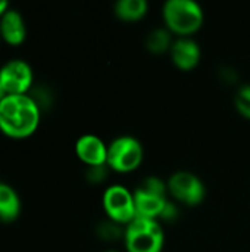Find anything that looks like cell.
<instances>
[{"label": "cell", "mask_w": 250, "mask_h": 252, "mask_svg": "<svg viewBox=\"0 0 250 252\" xmlns=\"http://www.w3.org/2000/svg\"><path fill=\"white\" fill-rule=\"evenodd\" d=\"M41 111L29 94H7L0 102V131L12 139L31 136L40 124Z\"/></svg>", "instance_id": "obj_1"}, {"label": "cell", "mask_w": 250, "mask_h": 252, "mask_svg": "<svg viewBox=\"0 0 250 252\" xmlns=\"http://www.w3.org/2000/svg\"><path fill=\"white\" fill-rule=\"evenodd\" d=\"M162 16L171 32L190 35L203 25L205 12L196 0H167L162 6Z\"/></svg>", "instance_id": "obj_2"}, {"label": "cell", "mask_w": 250, "mask_h": 252, "mask_svg": "<svg viewBox=\"0 0 250 252\" xmlns=\"http://www.w3.org/2000/svg\"><path fill=\"white\" fill-rule=\"evenodd\" d=\"M124 244L127 252H161L165 232L159 220L136 217L125 226Z\"/></svg>", "instance_id": "obj_3"}, {"label": "cell", "mask_w": 250, "mask_h": 252, "mask_svg": "<svg viewBox=\"0 0 250 252\" xmlns=\"http://www.w3.org/2000/svg\"><path fill=\"white\" fill-rule=\"evenodd\" d=\"M167 183L158 176H149L133 190L137 217L161 219L168 204Z\"/></svg>", "instance_id": "obj_4"}, {"label": "cell", "mask_w": 250, "mask_h": 252, "mask_svg": "<svg viewBox=\"0 0 250 252\" xmlns=\"http://www.w3.org/2000/svg\"><path fill=\"white\" fill-rule=\"evenodd\" d=\"M144 158L141 142L131 136L122 134L112 139L108 145V167L118 173H130L136 170Z\"/></svg>", "instance_id": "obj_5"}, {"label": "cell", "mask_w": 250, "mask_h": 252, "mask_svg": "<svg viewBox=\"0 0 250 252\" xmlns=\"http://www.w3.org/2000/svg\"><path fill=\"white\" fill-rule=\"evenodd\" d=\"M102 204L108 219L116 223L127 226L131 220L137 217L133 190H130L124 185L115 183L108 186V189L103 192Z\"/></svg>", "instance_id": "obj_6"}, {"label": "cell", "mask_w": 250, "mask_h": 252, "mask_svg": "<svg viewBox=\"0 0 250 252\" xmlns=\"http://www.w3.org/2000/svg\"><path fill=\"white\" fill-rule=\"evenodd\" d=\"M167 188L177 201L187 205H199L206 196V186L203 180L187 170L172 173L167 180Z\"/></svg>", "instance_id": "obj_7"}, {"label": "cell", "mask_w": 250, "mask_h": 252, "mask_svg": "<svg viewBox=\"0 0 250 252\" xmlns=\"http://www.w3.org/2000/svg\"><path fill=\"white\" fill-rule=\"evenodd\" d=\"M0 81L6 94H28L32 89L34 72L24 59H10L0 66Z\"/></svg>", "instance_id": "obj_8"}, {"label": "cell", "mask_w": 250, "mask_h": 252, "mask_svg": "<svg viewBox=\"0 0 250 252\" xmlns=\"http://www.w3.org/2000/svg\"><path fill=\"white\" fill-rule=\"evenodd\" d=\"M169 55L177 68L189 71V69H193L200 62L202 50H200L199 43L193 37L178 35L172 41Z\"/></svg>", "instance_id": "obj_9"}, {"label": "cell", "mask_w": 250, "mask_h": 252, "mask_svg": "<svg viewBox=\"0 0 250 252\" xmlns=\"http://www.w3.org/2000/svg\"><path fill=\"white\" fill-rule=\"evenodd\" d=\"M77 157L87 165H102L108 161V145L96 134L87 133L75 142Z\"/></svg>", "instance_id": "obj_10"}, {"label": "cell", "mask_w": 250, "mask_h": 252, "mask_svg": "<svg viewBox=\"0 0 250 252\" xmlns=\"http://www.w3.org/2000/svg\"><path fill=\"white\" fill-rule=\"evenodd\" d=\"M0 37L12 46L24 43L27 37V25L18 9L9 6V9L0 16Z\"/></svg>", "instance_id": "obj_11"}, {"label": "cell", "mask_w": 250, "mask_h": 252, "mask_svg": "<svg viewBox=\"0 0 250 252\" xmlns=\"http://www.w3.org/2000/svg\"><path fill=\"white\" fill-rule=\"evenodd\" d=\"M21 198L18 192L7 183L0 182V221L12 223L21 214Z\"/></svg>", "instance_id": "obj_12"}, {"label": "cell", "mask_w": 250, "mask_h": 252, "mask_svg": "<svg viewBox=\"0 0 250 252\" xmlns=\"http://www.w3.org/2000/svg\"><path fill=\"white\" fill-rule=\"evenodd\" d=\"M149 10L147 0H116L113 12L124 21H137L143 18Z\"/></svg>", "instance_id": "obj_13"}, {"label": "cell", "mask_w": 250, "mask_h": 252, "mask_svg": "<svg viewBox=\"0 0 250 252\" xmlns=\"http://www.w3.org/2000/svg\"><path fill=\"white\" fill-rule=\"evenodd\" d=\"M171 34L172 32L167 27H158V28L150 30L146 35V40H144L147 50H150L152 53L169 52L172 41H174Z\"/></svg>", "instance_id": "obj_14"}, {"label": "cell", "mask_w": 250, "mask_h": 252, "mask_svg": "<svg viewBox=\"0 0 250 252\" xmlns=\"http://www.w3.org/2000/svg\"><path fill=\"white\" fill-rule=\"evenodd\" d=\"M96 233L99 235V238H102L103 241H108V242L124 239L125 224H121V223H116V221L108 219V220H103L97 224Z\"/></svg>", "instance_id": "obj_15"}, {"label": "cell", "mask_w": 250, "mask_h": 252, "mask_svg": "<svg viewBox=\"0 0 250 252\" xmlns=\"http://www.w3.org/2000/svg\"><path fill=\"white\" fill-rule=\"evenodd\" d=\"M234 106L236 109L250 120V83L240 84L234 94Z\"/></svg>", "instance_id": "obj_16"}, {"label": "cell", "mask_w": 250, "mask_h": 252, "mask_svg": "<svg viewBox=\"0 0 250 252\" xmlns=\"http://www.w3.org/2000/svg\"><path fill=\"white\" fill-rule=\"evenodd\" d=\"M109 167L108 164H102V165H90L85 170V177L90 183H100L103 182L108 174H109Z\"/></svg>", "instance_id": "obj_17"}, {"label": "cell", "mask_w": 250, "mask_h": 252, "mask_svg": "<svg viewBox=\"0 0 250 252\" xmlns=\"http://www.w3.org/2000/svg\"><path fill=\"white\" fill-rule=\"evenodd\" d=\"M9 9V3L6 0H0V16Z\"/></svg>", "instance_id": "obj_18"}, {"label": "cell", "mask_w": 250, "mask_h": 252, "mask_svg": "<svg viewBox=\"0 0 250 252\" xmlns=\"http://www.w3.org/2000/svg\"><path fill=\"white\" fill-rule=\"evenodd\" d=\"M7 94H6V92H4V87H3V84H1V81H0V102L6 97Z\"/></svg>", "instance_id": "obj_19"}, {"label": "cell", "mask_w": 250, "mask_h": 252, "mask_svg": "<svg viewBox=\"0 0 250 252\" xmlns=\"http://www.w3.org/2000/svg\"><path fill=\"white\" fill-rule=\"evenodd\" d=\"M103 252H119V251H115V250H108V251H103Z\"/></svg>", "instance_id": "obj_20"}]
</instances>
